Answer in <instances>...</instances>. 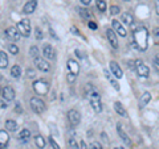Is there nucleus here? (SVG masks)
<instances>
[{
  "instance_id": "obj_1",
  "label": "nucleus",
  "mask_w": 159,
  "mask_h": 149,
  "mask_svg": "<svg viewBox=\"0 0 159 149\" xmlns=\"http://www.w3.org/2000/svg\"><path fill=\"white\" fill-rule=\"evenodd\" d=\"M133 28V27H131ZM133 46L137 48L138 50H146L148 45V32L145 27H134L133 28Z\"/></svg>"
},
{
  "instance_id": "obj_2",
  "label": "nucleus",
  "mask_w": 159,
  "mask_h": 149,
  "mask_svg": "<svg viewBox=\"0 0 159 149\" xmlns=\"http://www.w3.org/2000/svg\"><path fill=\"white\" fill-rule=\"evenodd\" d=\"M33 90L37 95L45 96L49 92V83L47 81H43V79H37L33 82Z\"/></svg>"
},
{
  "instance_id": "obj_3",
  "label": "nucleus",
  "mask_w": 159,
  "mask_h": 149,
  "mask_svg": "<svg viewBox=\"0 0 159 149\" xmlns=\"http://www.w3.org/2000/svg\"><path fill=\"white\" fill-rule=\"evenodd\" d=\"M84 92H85V96L89 99L90 102L93 100H101V95H99V92L97 91V88L93 86V84L88 83L85 88H84Z\"/></svg>"
},
{
  "instance_id": "obj_4",
  "label": "nucleus",
  "mask_w": 159,
  "mask_h": 149,
  "mask_svg": "<svg viewBox=\"0 0 159 149\" xmlns=\"http://www.w3.org/2000/svg\"><path fill=\"white\" fill-rule=\"evenodd\" d=\"M31 107H32V110L37 113V115H40V113H43L44 111H45V102L43 100V99H40L37 96H34V98H31Z\"/></svg>"
},
{
  "instance_id": "obj_5",
  "label": "nucleus",
  "mask_w": 159,
  "mask_h": 149,
  "mask_svg": "<svg viewBox=\"0 0 159 149\" xmlns=\"http://www.w3.org/2000/svg\"><path fill=\"white\" fill-rule=\"evenodd\" d=\"M17 29H19V32L21 33V36L29 37L31 36V21H29L28 19L20 20L19 24H17Z\"/></svg>"
},
{
  "instance_id": "obj_6",
  "label": "nucleus",
  "mask_w": 159,
  "mask_h": 149,
  "mask_svg": "<svg viewBox=\"0 0 159 149\" xmlns=\"http://www.w3.org/2000/svg\"><path fill=\"white\" fill-rule=\"evenodd\" d=\"M135 69H137L138 75L142 77V78H147L148 74H150V70H148V67L141 61V59H137V61H135Z\"/></svg>"
},
{
  "instance_id": "obj_7",
  "label": "nucleus",
  "mask_w": 159,
  "mask_h": 149,
  "mask_svg": "<svg viewBox=\"0 0 159 149\" xmlns=\"http://www.w3.org/2000/svg\"><path fill=\"white\" fill-rule=\"evenodd\" d=\"M68 120L72 127H77L80 121H81V115H80V112L77 110H70L68 112Z\"/></svg>"
},
{
  "instance_id": "obj_8",
  "label": "nucleus",
  "mask_w": 159,
  "mask_h": 149,
  "mask_svg": "<svg viewBox=\"0 0 159 149\" xmlns=\"http://www.w3.org/2000/svg\"><path fill=\"white\" fill-rule=\"evenodd\" d=\"M33 62H34V65H36V67L39 69V70H41V71H49L51 70V65L48 63V61H45V59L41 58V57L33 58Z\"/></svg>"
},
{
  "instance_id": "obj_9",
  "label": "nucleus",
  "mask_w": 159,
  "mask_h": 149,
  "mask_svg": "<svg viewBox=\"0 0 159 149\" xmlns=\"http://www.w3.org/2000/svg\"><path fill=\"white\" fill-rule=\"evenodd\" d=\"M4 32H6V37L9 40V41H13V42L19 41L20 36H21V33H20L19 29H16V28H8Z\"/></svg>"
},
{
  "instance_id": "obj_10",
  "label": "nucleus",
  "mask_w": 159,
  "mask_h": 149,
  "mask_svg": "<svg viewBox=\"0 0 159 149\" xmlns=\"http://www.w3.org/2000/svg\"><path fill=\"white\" fill-rule=\"evenodd\" d=\"M2 96H3V99H6V100L11 102V100H13V99H15V90H13L11 86L3 87V90H2Z\"/></svg>"
},
{
  "instance_id": "obj_11",
  "label": "nucleus",
  "mask_w": 159,
  "mask_h": 149,
  "mask_svg": "<svg viewBox=\"0 0 159 149\" xmlns=\"http://www.w3.org/2000/svg\"><path fill=\"white\" fill-rule=\"evenodd\" d=\"M109 67H110V71H111V74L116 78H122V75H123L122 69L119 67V65L116 61H110V63H109Z\"/></svg>"
},
{
  "instance_id": "obj_12",
  "label": "nucleus",
  "mask_w": 159,
  "mask_h": 149,
  "mask_svg": "<svg viewBox=\"0 0 159 149\" xmlns=\"http://www.w3.org/2000/svg\"><path fill=\"white\" fill-rule=\"evenodd\" d=\"M106 36H107V40H109V42H110L111 48L118 49V40H117V36H116V31H114V29H107Z\"/></svg>"
},
{
  "instance_id": "obj_13",
  "label": "nucleus",
  "mask_w": 159,
  "mask_h": 149,
  "mask_svg": "<svg viewBox=\"0 0 159 149\" xmlns=\"http://www.w3.org/2000/svg\"><path fill=\"white\" fill-rule=\"evenodd\" d=\"M43 54H44V57L48 58V59H54L56 58V50H54V48L52 45H44V49H43Z\"/></svg>"
},
{
  "instance_id": "obj_14",
  "label": "nucleus",
  "mask_w": 159,
  "mask_h": 149,
  "mask_svg": "<svg viewBox=\"0 0 159 149\" xmlns=\"http://www.w3.org/2000/svg\"><path fill=\"white\" fill-rule=\"evenodd\" d=\"M66 67H68V71L72 73V74H76L77 75L80 73V63L77 61H74V59H68Z\"/></svg>"
},
{
  "instance_id": "obj_15",
  "label": "nucleus",
  "mask_w": 159,
  "mask_h": 149,
  "mask_svg": "<svg viewBox=\"0 0 159 149\" xmlns=\"http://www.w3.org/2000/svg\"><path fill=\"white\" fill-rule=\"evenodd\" d=\"M37 7V0H29V2H27V4L24 6L23 8V12L25 15H29V13H33L34 9H36Z\"/></svg>"
},
{
  "instance_id": "obj_16",
  "label": "nucleus",
  "mask_w": 159,
  "mask_h": 149,
  "mask_svg": "<svg viewBox=\"0 0 159 149\" xmlns=\"http://www.w3.org/2000/svg\"><path fill=\"white\" fill-rule=\"evenodd\" d=\"M113 29L116 31V33H118L121 37H126V31H125V28L122 27V24L118 21V20H113Z\"/></svg>"
},
{
  "instance_id": "obj_17",
  "label": "nucleus",
  "mask_w": 159,
  "mask_h": 149,
  "mask_svg": "<svg viewBox=\"0 0 159 149\" xmlns=\"http://www.w3.org/2000/svg\"><path fill=\"white\" fill-rule=\"evenodd\" d=\"M117 131H118V135H119V137L123 140V143L126 144V145H131V140H130V137H129L127 135H126V132L122 130V126L121 124H118L117 126Z\"/></svg>"
},
{
  "instance_id": "obj_18",
  "label": "nucleus",
  "mask_w": 159,
  "mask_h": 149,
  "mask_svg": "<svg viewBox=\"0 0 159 149\" xmlns=\"http://www.w3.org/2000/svg\"><path fill=\"white\" fill-rule=\"evenodd\" d=\"M29 138H31V131L27 130V128H24V130L20 131V133H19V140L20 141L25 144V143L29 141Z\"/></svg>"
},
{
  "instance_id": "obj_19",
  "label": "nucleus",
  "mask_w": 159,
  "mask_h": 149,
  "mask_svg": "<svg viewBox=\"0 0 159 149\" xmlns=\"http://www.w3.org/2000/svg\"><path fill=\"white\" fill-rule=\"evenodd\" d=\"M103 74H105V77L107 78V81L110 82V84H111V86H113L114 88H116L117 91H119V84H118V82L116 81V79H114V75H113V74H111L110 71H107V70H105V71H103Z\"/></svg>"
},
{
  "instance_id": "obj_20",
  "label": "nucleus",
  "mask_w": 159,
  "mask_h": 149,
  "mask_svg": "<svg viewBox=\"0 0 159 149\" xmlns=\"http://www.w3.org/2000/svg\"><path fill=\"white\" fill-rule=\"evenodd\" d=\"M151 100V94L150 92H143L142 94V96H141V99H139V107H145V106H147L148 104V102Z\"/></svg>"
},
{
  "instance_id": "obj_21",
  "label": "nucleus",
  "mask_w": 159,
  "mask_h": 149,
  "mask_svg": "<svg viewBox=\"0 0 159 149\" xmlns=\"http://www.w3.org/2000/svg\"><path fill=\"white\" fill-rule=\"evenodd\" d=\"M8 140H9L8 133L4 131V130H2V131H0V147H2V149H4V148L7 147Z\"/></svg>"
},
{
  "instance_id": "obj_22",
  "label": "nucleus",
  "mask_w": 159,
  "mask_h": 149,
  "mask_svg": "<svg viewBox=\"0 0 159 149\" xmlns=\"http://www.w3.org/2000/svg\"><path fill=\"white\" fill-rule=\"evenodd\" d=\"M114 110L117 111L118 115H121V116H123V117H127V112L125 111V108L122 107V104L119 103V102H116V103H114Z\"/></svg>"
},
{
  "instance_id": "obj_23",
  "label": "nucleus",
  "mask_w": 159,
  "mask_h": 149,
  "mask_svg": "<svg viewBox=\"0 0 159 149\" xmlns=\"http://www.w3.org/2000/svg\"><path fill=\"white\" fill-rule=\"evenodd\" d=\"M8 66V58H7V54L6 52H0V67L2 69H6Z\"/></svg>"
},
{
  "instance_id": "obj_24",
  "label": "nucleus",
  "mask_w": 159,
  "mask_h": 149,
  "mask_svg": "<svg viewBox=\"0 0 159 149\" xmlns=\"http://www.w3.org/2000/svg\"><path fill=\"white\" fill-rule=\"evenodd\" d=\"M34 143H36V147L39 149H44L45 148V140H44V137L41 135H37L34 137Z\"/></svg>"
},
{
  "instance_id": "obj_25",
  "label": "nucleus",
  "mask_w": 159,
  "mask_h": 149,
  "mask_svg": "<svg viewBox=\"0 0 159 149\" xmlns=\"http://www.w3.org/2000/svg\"><path fill=\"white\" fill-rule=\"evenodd\" d=\"M6 128L11 132H16L17 131V123L15 120H7L6 121Z\"/></svg>"
},
{
  "instance_id": "obj_26",
  "label": "nucleus",
  "mask_w": 159,
  "mask_h": 149,
  "mask_svg": "<svg viewBox=\"0 0 159 149\" xmlns=\"http://www.w3.org/2000/svg\"><path fill=\"white\" fill-rule=\"evenodd\" d=\"M90 106H92V108L94 110V112H96V113H99L102 111L101 100H93V102H90Z\"/></svg>"
},
{
  "instance_id": "obj_27",
  "label": "nucleus",
  "mask_w": 159,
  "mask_h": 149,
  "mask_svg": "<svg viewBox=\"0 0 159 149\" xmlns=\"http://www.w3.org/2000/svg\"><path fill=\"white\" fill-rule=\"evenodd\" d=\"M11 75L13 78H19L20 75H21V67H20L19 65H13L12 69H11Z\"/></svg>"
},
{
  "instance_id": "obj_28",
  "label": "nucleus",
  "mask_w": 159,
  "mask_h": 149,
  "mask_svg": "<svg viewBox=\"0 0 159 149\" xmlns=\"http://www.w3.org/2000/svg\"><path fill=\"white\" fill-rule=\"evenodd\" d=\"M78 13L81 15L84 19H86V20H90L92 19V12L89 11V9H86V8H80L78 9Z\"/></svg>"
},
{
  "instance_id": "obj_29",
  "label": "nucleus",
  "mask_w": 159,
  "mask_h": 149,
  "mask_svg": "<svg viewBox=\"0 0 159 149\" xmlns=\"http://www.w3.org/2000/svg\"><path fill=\"white\" fill-rule=\"evenodd\" d=\"M122 21H123V24H126V25H131V23H133V16H131L130 13H127V12L122 13Z\"/></svg>"
},
{
  "instance_id": "obj_30",
  "label": "nucleus",
  "mask_w": 159,
  "mask_h": 149,
  "mask_svg": "<svg viewBox=\"0 0 159 149\" xmlns=\"http://www.w3.org/2000/svg\"><path fill=\"white\" fill-rule=\"evenodd\" d=\"M97 8H98V11L99 12H105L106 11V3H105V0H97Z\"/></svg>"
},
{
  "instance_id": "obj_31",
  "label": "nucleus",
  "mask_w": 159,
  "mask_h": 149,
  "mask_svg": "<svg viewBox=\"0 0 159 149\" xmlns=\"http://www.w3.org/2000/svg\"><path fill=\"white\" fill-rule=\"evenodd\" d=\"M68 144H69V148H70V149H80V145H78V144H77V141L74 140L73 137H70V138H69Z\"/></svg>"
},
{
  "instance_id": "obj_32",
  "label": "nucleus",
  "mask_w": 159,
  "mask_h": 149,
  "mask_svg": "<svg viewBox=\"0 0 159 149\" xmlns=\"http://www.w3.org/2000/svg\"><path fill=\"white\" fill-rule=\"evenodd\" d=\"M29 56L33 57V58L39 57V48L37 46H32L31 49H29Z\"/></svg>"
},
{
  "instance_id": "obj_33",
  "label": "nucleus",
  "mask_w": 159,
  "mask_h": 149,
  "mask_svg": "<svg viewBox=\"0 0 159 149\" xmlns=\"http://www.w3.org/2000/svg\"><path fill=\"white\" fill-rule=\"evenodd\" d=\"M8 50H9V53H12V54H17L19 53V48L16 46V44H9Z\"/></svg>"
},
{
  "instance_id": "obj_34",
  "label": "nucleus",
  "mask_w": 159,
  "mask_h": 149,
  "mask_svg": "<svg viewBox=\"0 0 159 149\" xmlns=\"http://www.w3.org/2000/svg\"><path fill=\"white\" fill-rule=\"evenodd\" d=\"M76 74H72V73H68V75H66V79H68V82L69 83H73L74 81H76Z\"/></svg>"
},
{
  "instance_id": "obj_35",
  "label": "nucleus",
  "mask_w": 159,
  "mask_h": 149,
  "mask_svg": "<svg viewBox=\"0 0 159 149\" xmlns=\"http://www.w3.org/2000/svg\"><path fill=\"white\" fill-rule=\"evenodd\" d=\"M119 13V7L118 6H113V7H110V15H118Z\"/></svg>"
},
{
  "instance_id": "obj_36",
  "label": "nucleus",
  "mask_w": 159,
  "mask_h": 149,
  "mask_svg": "<svg viewBox=\"0 0 159 149\" xmlns=\"http://www.w3.org/2000/svg\"><path fill=\"white\" fill-rule=\"evenodd\" d=\"M90 149H102V145H101L99 143L94 141V143H92V144H90Z\"/></svg>"
},
{
  "instance_id": "obj_37",
  "label": "nucleus",
  "mask_w": 159,
  "mask_h": 149,
  "mask_svg": "<svg viewBox=\"0 0 159 149\" xmlns=\"http://www.w3.org/2000/svg\"><path fill=\"white\" fill-rule=\"evenodd\" d=\"M49 143H51V145H52V148H53V149H61V148H60V147H58V144H57L56 141H54V140H53V138H52V137H51V138H49Z\"/></svg>"
},
{
  "instance_id": "obj_38",
  "label": "nucleus",
  "mask_w": 159,
  "mask_h": 149,
  "mask_svg": "<svg viewBox=\"0 0 159 149\" xmlns=\"http://www.w3.org/2000/svg\"><path fill=\"white\" fill-rule=\"evenodd\" d=\"M36 38L37 40L43 38V32H41V29H40V28H36Z\"/></svg>"
},
{
  "instance_id": "obj_39",
  "label": "nucleus",
  "mask_w": 159,
  "mask_h": 149,
  "mask_svg": "<svg viewBox=\"0 0 159 149\" xmlns=\"http://www.w3.org/2000/svg\"><path fill=\"white\" fill-rule=\"evenodd\" d=\"M88 27L90 28V29H94V31H96V29H97V24L94 23V21H89L88 23Z\"/></svg>"
},
{
  "instance_id": "obj_40",
  "label": "nucleus",
  "mask_w": 159,
  "mask_h": 149,
  "mask_svg": "<svg viewBox=\"0 0 159 149\" xmlns=\"http://www.w3.org/2000/svg\"><path fill=\"white\" fill-rule=\"evenodd\" d=\"M80 149H88L86 143L84 141V140H81V141H80Z\"/></svg>"
},
{
  "instance_id": "obj_41",
  "label": "nucleus",
  "mask_w": 159,
  "mask_h": 149,
  "mask_svg": "<svg viewBox=\"0 0 159 149\" xmlns=\"http://www.w3.org/2000/svg\"><path fill=\"white\" fill-rule=\"evenodd\" d=\"M27 73H28V77L29 78H34V71L32 70V69H28Z\"/></svg>"
},
{
  "instance_id": "obj_42",
  "label": "nucleus",
  "mask_w": 159,
  "mask_h": 149,
  "mask_svg": "<svg viewBox=\"0 0 159 149\" xmlns=\"http://www.w3.org/2000/svg\"><path fill=\"white\" fill-rule=\"evenodd\" d=\"M155 12L159 16V0H155Z\"/></svg>"
},
{
  "instance_id": "obj_43",
  "label": "nucleus",
  "mask_w": 159,
  "mask_h": 149,
  "mask_svg": "<svg viewBox=\"0 0 159 149\" xmlns=\"http://www.w3.org/2000/svg\"><path fill=\"white\" fill-rule=\"evenodd\" d=\"M15 111H17V113H21V106H20V103L16 104V107H15Z\"/></svg>"
},
{
  "instance_id": "obj_44",
  "label": "nucleus",
  "mask_w": 159,
  "mask_h": 149,
  "mask_svg": "<svg viewBox=\"0 0 159 149\" xmlns=\"http://www.w3.org/2000/svg\"><path fill=\"white\" fill-rule=\"evenodd\" d=\"M80 2H81L84 6H89V4L92 3V0H80Z\"/></svg>"
},
{
  "instance_id": "obj_45",
  "label": "nucleus",
  "mask_w": 159,
  "mask_h": 149,
  "mask_svg": "<svg viewBox=\"0 0 159 149\" xmlns=\"http://www.w3.org/2000/svg\"><path fill=\"white\" fill-rule=\"evenodd\" d=\"M76 56H77L78 58H82V57H84V54H82V52H80L78 49H77V50H76Z\"/></svg>"
},
{
  "instance_id": "obj_46",
  "label": "nucleus",
  "mask_w": 159,
  "mask_h": 149,
  "mask_svg": "<svg viewBox=\"0 0 159 149\" xmlns=\"http://www.w3.org/2000/svg\"><path fill=\"white\" fill-rule=\"evenodd\" d=\"M72 31H73V33H74V34H77V36H80V33H78V31L76 29V27H72Z\"/></svg>"
},
{
  "instance_id": "obj_47",
  "label": "nucleus",
  "mask_w": 159,
  "mask_h": 149,
  "mask_svg": "<svg viewBox=\"0 0 159 149\" xmlns=\"http://www.w3.org/2000/svg\"><path fill=\"white\" fill-rule=\"evenodd\" d=\"M155 63L159 66V54H157V56H155Z\"/></svg>"
},
{
  "instance_id": "obj_48",
  "label": "nucleus",
  "mask_w": 159,
  "mask_h": 149,
  "mask_svg": "<svg viewBox=\"0 0 159 149\" xmlns=\"http://www.w3.org/2000/svg\"><path fill=\"white\" fill-rule=\"evenodd\" d=\"M154 33H155L157 36H159V28H155V29H154Z\"/></svg>"
},
{
  "instance_id": "obj_49",
  "label": "nucleus",
  "mask_w": 159,
  "mask_h": 149,
  "mask_svg": "<svg viewBox=\"0 0 159 149\" xmlns=\"http://www.w3.org/2000/svg\"><path fill=\"white\" fill-rule=\"evenodd\" d=\"M2 108H3V110H4V108H7V104L4 102H2Z\"/></svg>"
},
{
  "instance_id": "obj_50",
  "label": "nucleus",
  "mask_w": 159,
  "mask_h": 149,
  "mask_svg": "<svg viewBox=\"0 0 159 149\" xmlns=\"http://www.w3.org/2000/svg\"><path fill=\"white\" fill-rule=\"evenodd\" d=\"M114 149H123V148H122V147H116Z\"/></svg>"
},
{
  "instance_id": "obj_51",
  "label": "nucleus",
  "mask_w": 159,
  "mask_h": 149,
  "mask_svg": "<svg viewBox=\"0 0 159 149\" xmlns=\"http://www.w3.org/2000/svg\"><path fill=\"white\" fill-rule=\"evenodd\" d=\"M126 2H130V0H126Z\"/></svg>"
}]
</instances>
